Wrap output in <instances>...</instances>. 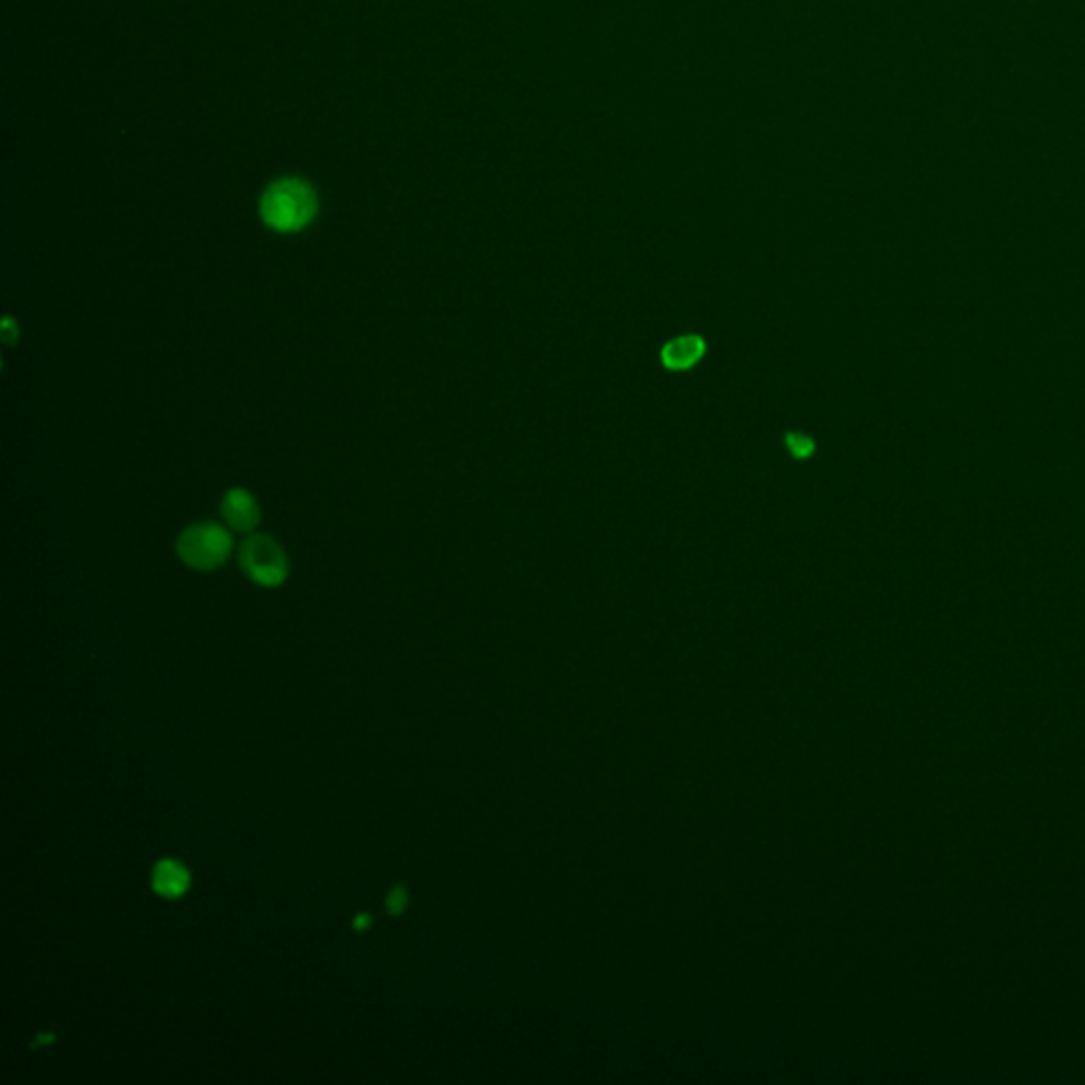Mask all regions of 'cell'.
I'll list each match as a JSON object with an SVG mask.
<instances>
[{
  "label": "cell",
  "instance_id": "cell-8",
  "mask_svg": "<svg viewBox=\"0 0 1085 1085\" xmlns=\"http://www.w3.org/2000/svg\"><path fill=\"white\" fill-rule=\"evenodd\" d=\"M406 905H408V893H406V889L403 887H395L390 891V894H388V899H386V910L397 916V914H401L406 910Z\"/></svg>",
  "mask_w": 1085,
  "mask_h": 1085
},
{
  "label": "cell",
  "instance_id": "cell-5",
  "mask_svg": "<svg viewBox=\"0 0 1085 1085\" xmlns=\"http://www.w3.org/2000/svg\"><path fill=\"white\" fill-rule=\"evenodd\" d=\"M704 352L706 344L700 335H683L662 349V363L672 372H683L694 367L703 358Z\"/></svg>",
  "mask_w": 1085,
  "mask_h": 1085
},
{
  "label": "cell",
  "instance_id": "cell-3",
  "mask_svg": "<svg viewBox=\"0 0 1085 1085\" xmlns=\"http://www.w3.org/2000/svg\"><path fill=\"white\" fill-rule=\"evenodd\" d=\"M238 562L242 573L256 585L278 587L287 581V551L281 542L267 535H249L240 542Z\"/></svg>",
  "mask_w": 1085,
  "mask_h": 1085
},
{
  "label": "cell",
  "instance_id": "cell-2",
  "mask_svg": "<svg viewBox=\"0 0 1085 1085\" xmlns=\"http://www.w3.org/2000/svg\"><path fill=\"white\" fill-rule=\"evenodd\" d=\"M233 551L229 530L215 522H197L187 526L176 539V553L193 571H215L224 567Z\"/></svg>",
  "mask_w": 1085,
  "mask_h": 1085
},
{
  "label": "cell",
  "instance_id": "cell-7",
  "mask_svg": "<svg viewBox=\"0 0 1085 1085\" xmlns=\"http://www.w3.org/2000/svg\"><path fill=\"white\" fill-rule=\"evenodd\" d=\"M785 444L796 458H810L814 454V442L801 433H787Z\"/></svg>",
  "mask_w": 1085,
  "mask_h": 1085
},
{
  "label": "cell",
  "instance_id": "cell-9",
  "mask_svg": "<svg viewBox=\"0 0 1085 1085\" xmlns=\"http://www.w3.org/2000/svg\"><path fill=\"white\" fill-rule=\"evenodd\" d=\"M369 923H372V921H369V916H367V914H358V916L354 918V928H356V930H365V928L369 926Z\"/></svg>",
  "mask_w": 1085,
  "mask_h": 1085
},
{
  "label": "cell",
  "instance_id": "cell-4",
  "mask_svg": "<svg viewBox=\"0 0 1085 1085\" xmlns=\"http://www.w3.org/2000/svg\"><path fill=\"white\" fill-rule=\"evenodd\" d=\"M221 515L227 528L249 535L261 522V507L249 490L231 488L225 492L221 501Z\"/></svg>",
  "mask_w": 1085,
  "mask_h": 1085
},
{
  "label": "cell",
  "instance_id": "cell-6",
  "mask_svg": "<svg viewBox=\"0 0 1085 1085\" xmlns=\"http://www.w3.org/2000/svg\"><path fill=\"white\" fill-rule=\"evenodd\" d=\"M153 889L168 899L181 896L190 889V871L179 861H160L153 871Z\"/></svg>",
  "mask_w": 1085,
  "mask_h": 1085
},
{
  "label": "cell",
  "instance_id": "cell-1",
  "mask_svg": "<svg viewBox=\"0 0 1085 1085\" xmlns=\"http://www.w3.org/2000/svg\"><path fill=\"white\" fill-rule=\"evenodd\" d=\"M319 193L299 176H283L265 187L259 199V217L276 233H299L319 215Z\"/></svg>",
  "mask_w": 1085,
  "mask_h": 1085
}]
</instances>
